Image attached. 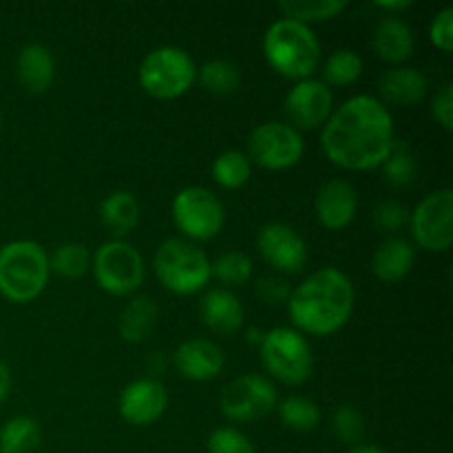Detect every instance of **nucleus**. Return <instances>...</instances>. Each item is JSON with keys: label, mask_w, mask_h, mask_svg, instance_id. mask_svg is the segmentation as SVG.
Returning <instances> with one entry per match:
<instances>
[{"label": "nucleus", "mask_w": 453, "mask_h": 453, "mask_svg": "<svg viewBox=\"0 0 453 453\" xmlns=\"http://www.w3.org/2000/svg\"><path fill=\"white\" fill-rule=\"evenodd\" d=\"M49 268L65 279H80L91 268V255L82 243H62L49 257Z\"/></svg>", "instance_id": "2f4dec72"}, {"label": "nucleus", "mask_w": 453, "mask_h": 453, "mask_svg": "<svg viewBox=\"0 0 453 453\" xmlns=\"http://www.w3.org/2000/svg\"><path fill=\"white\" fill-rule=\"evenodd\" d=\"M363 73V58L352 49H339L327 58L323 65V84L332 87H348L354 84Z\"/></svg>", "instance_id": "c756f323"}, {"label": "nucleus", "mask_w": 453, "mask_h": 453, "mask_svg": "<svg viewBox=\"0 0 453 453\" xmlns=\"http://www.w3.org/2000/svg\"><path fill=\"white\" fill-rule=\"evenodd\" d=\"M166 405L168 392L159 380L137 379L122 389L118 410L128 425L146 427L159 420V416L166 411Z\"/></svg>", "instance_id": "2eb2a0df"}, {"label": "nucleus", "mask_w": 453, "mask_h": 453, "mask_svg": "<svg viewBox=\"0 0 453 453\" xmlns=\"http://www.w3.org/2000/svg\"><path fill=\"white\" fill-rule=\"evenodd\" d=\"M372 47H374L376 56L388 65H403L414 53V34L405 20H401L398 16H388L376 25Z\"/></svg>", "instance_id": "6ab92c4d"}, {"label": "nucleus", "mask_w": 453, "mask_h": 453, "mask_svg": "<svg viewBox=\"0 0 453 453\" xmlns=\"http://www.w3.org/2000/svg\"><path fill=\"white\" fill-rule=\"evenodd\" d=\"M248 341H250V343L261 345V341H264V332H259V334H257V330H250L248 332Z\"/></svg>", "instance_id": "37998d69"}, {"label": "nucleus", "mask_w": 453, "mask_h": 453, "mask_svg": "<svg viewBox=\"0 0 453 453\" xmlns=\"http://www.w3.org/2000/svg\"><path fill=\"white\" fill-rule=\"evenodd\" d=\"M91 270L97 286L113 296H128L144 281V259L140 250L124 239L102 243L91 257Z\"/></svg>", "instance_id": "6e6552de"}, {"label": "nucleus", "mask_w": 453, "mask_h": 453, "mask_svg": "<svg viewBox=\"0 0 453 453\" xmlns=\"http://www.w3.org/2000/svg\"><path fill=\"white\" fill-rule=\"evenodd\" d=\"M252 270H255L252 268V259L246 252L228 250L212 261L211 277H215L217 281L224 283V286L237 288L250 281Z\"/></svg>", "instance_id": "7c9ffc66"}, {"label": "nucleus", "mask_w": 453, "mask_h": 453, "mask_svg": "<svg viewBox=\"0 0 453 453\" xmlns=\"http://www.w3.org/2000/svg\"><path fill=\"white\" fill-rule=\"evenodd\" d=\"M348 453H388V451L380 449V447H376V445H357V447H352Z\"/></svg>", "instance_id": "79ce46f5"}, {"label": "nucleus", "mask_w": 453, "mask_h": 453, "mask_svg": "<svg viewBox=\"0 0 453 453\" xmlns=\"http://www.w3.org/2000/svg\"><path fill=\"white\" fill-rule=\"evenodd\" d=\"M279 418L292 432H312L321 423V410L305 396H288L279 403Z\"/></svg>", "instance_id": "c85d7f7f"}, {"label": "nucleus", "mask_w": 453, "mask_h": 453, "mask_svg": "<svg viewBox=\"0 0 453 453\" xmlns=\"http://www.w3.org/2000/svg\"><path fill=\"white\" fill-rule=\"evenodd\" d=\"M157 305L149 296H135L122 310L118 321V332L127 343H142L153 332L157 323Z\"/></svg>", "instance_id": "b1692460"}, {"label": "nucleus", "mask_w": 453, "mask_h": 453, "mask_svg": "<svg viewBox=\"0 0 453 453\" xmlns=\"http://www.w3.org/2000/svg\"><path fill=\"white\" fill-rule=\"evenodd\" d=\"M221 414L233 423H252L277 407V389L259 374H243L226 385L219 398Z\"/></svg>", "instance_id": "f8f14e48"}, {"label": "nucleus", "mask_w": 453, "mask_h": 453, "mask_svg": "<svg viewBox=\"0 0 453 453\" xmlns=\"http://www.w3.org/2000/svg\"><path fill=\"white\" fill-rule=\"evenodd\" d=\"M199 317L208 330L221 336H230L242 330L246 312H243L242 301L233 292L226 290V288H212L202 296Z\"/></svg>", "instance_id": "a211bd4d"}, {"label": "nucleus", "mask_w": 453, "mask_h": 453, "mask_svg": "<svg viewBox=\"0 0 453 453\" xmlns=\"http://www.w3.org/2000/svg\"><path fill=\"white\" fill-rule=\"evenodd\" d=\"M429 40L436 49L442 53L453 51V9L445 7L434 16L432 25H429Z\"/></svg>", "instance_id": "e433bc0d"}, {"label": "nucleus", "mask_w": 453, "mask_h": 453, "mask_svg": "<svg viewBox=\"0 0 453 453\" xmlns=\"http://www.w3.org/2000/svg\"><path fill=\"white\" fill-rule=\"evenodd\" d=\"M255 292L264 303L281 305V303H288L292 288L288 286L286 279L281 277H261L259 281H257Z\"/></svg>", "instance_id": "4c0bfd02"}, {"label": "nucleus", "mask_w": 453, "mask_h": 453, "mask_svg": "<svg viewBox=\"0 0 453 453\" xmlns=\"http://www.w3.org/2000/svg\"><path fill=\"white\" fill-rule=\"evenodd\" d=\"M252 175L250 159L242 150H224L212 162V180L226 190H237L248 184Z\"/></svg>", "instance_id": "cd10ccee"}, {"label": "nucleus", "mask_w": 453, "mask_h": 453, "mask_svg": "<svg viewBox=\"0 0 453 453\" xmlns=\"http://www.w3.org/2000/svg\"><path fill=\"white\" fill-rule=\"evenodd\" d=\"M411 4H414L411 0H392V3L380 0V3H376V7L383 9V12H403V9H410Z\"/></svg>", "instance_id": "a19ab883"}, {"label": "nucleus", "mask_w": 453, "mask_h": 453, "mask_svg": "<svg viewBox=\"0 0 453 453\" xmlns=\"http://www.w3.org/2000/svg\"><path fill=\"white\" fill-rule=\"evenodd\" d=\"M197 80L208 93L224 97L237 91L242 84V71L234 62L215 58V60H208L202 69H197Z\"/></svg>", "instance_id": "a878e982"}, {"label": "nucleus", "mask_w": 453, "mask_h": 453, "mask_svg": "<svg viewBox=\"0 0 453 453\" xmlns=\"http://www.w3.org/2000/svg\"><path fill=\"white\" fill-rule=\"evenodd\" d=\"M264 56L279 75L301 82L317 71L321 44L308 25L281 18L264 34Z\"/></svg>", "instance_id": "7ed1b4c3"}, {"label": "nucleus", "mask_w": 453, "mask_h": 453, "mask_svg": "<svg viewBox=\"0 0 453 453\" xmlns=\"http://www.w3.org/2000/svg\"><path fill=\"white\" fill-rule=\"evenodd\" d=\"M171 212L181 234L193 242H208V239L217 237L226 224L224 203L203 186L181 188L173 199Z\"/></svg>", "instance_id": "1a4fd4ad"}, {"label": "nucleus", "mask_w": 453, "mask_h": 453, "mask_svg": "<svg viewBox=\"0 0 453 453\" xmlns=\"http://www.w3.org/2000/svg\"><path fill=\"white\" fill-rule=\"evenodd\" d=\"M42 441L35 418L16 416L0 427V453H34Z\"/></svg>", "instance_id": "393cba45"}, {"label": "nucleus", "mask_w": 453, "mask_h": 453, "mask_svg": "<svg viewBox=\"0 0 453 453\" xmlns=\"http://www.w3.org/2000/svg\"><path fill=\"white\" fill-rule=\"evenodd\" d=\"M265 370L286 385H301L312 376L314 358L308 339L295 327H274L261 341Z\"/></svg>", "instance_id": "0eeeda50"}, {"label": "nucleus", "mask_w": 453, "mask_h": 453, "mask_svg": "<svg viewBox=\"0 0 453 453\" xmlns=\"http://www.w3.org/2000/svg\"><path fill=\"white\" fill-rule=\"evenodd\" d=\"M100 221L115 239H122L140 224V203L128 190H115L100 203Z\"/></svg>", "instance_id": "5701e85b"}, {"label": "nucleus", "mask_w": 453, "mask_h": 453, "mask_svg": "<svg viewBox=\"0 0 453 453\" xmlns=\"http://www.w3.org/2000/svg\"><path fill=\"white\" fill-rule=\"evenodd\" d=\"M248 155L265 171H286L303 157V137L290 124H259L248 137Z\"/></svg>", "instance_id": "9d476101"}, {"label": "nucleus", "mask_w": 453, "mask_h": 453, "mask_svg": "<svg viewBox=\"0 0 453 453\" xmlns=\"http://www.w3.org/2000/svg\"><path fill=\"white\" fill-rule=\"evenodd\" d=\"M332 427H334L336 438L345 445H361L365 438V418L354 405H341L332 416Z\"/></svg>", "instance_id": "72a5a7b5"}, {"label": "nucleus", "mask_w": 453, "mask_h": 453, "mask_svg": "<svg viewBox=\"0 0 453 453\" xmlns=\"http://www.w3.org/2000/svg\"><path fill=\"white\" fill-rule=\"evenodd\" d=\"M16 75L22 88L31 96H40L47 91L56 75V62H53L51 51L38 42L25 44L18 53Z\"/></svg>", "instance_id": "aec40b11"}, {"label": "nucleus", "mask_w": 453, "mask_h": 453, "mask_svg": "<svg viewBox=\"0 0 453 453\" xmlns=\"http://www.w3.org/2000/svg\"><path fill=\"white\" fill-rule=\"evenodd\" d=\"M279 9L288 20L310 27V22H326L343 13L348 3L345 0H290V3H279Z\"/></svg>", "instance_id": "bb28decb"}, {"label": "nucleus", "mask_w": 453, "mask_h": 453, "mask_svg": "<svg viewBox=\"0 0 453 453\" xmlns=\"http://www.w3.org/2000/svg\"><path fill=\"white\" fill-rule=\"evenodd\" d=\"M9 392H12V372H9L7 363L0 361V405L7 401Z\"/></svg>", "instance_id": "ea45409f"}, {"label": "nucleus", "mask_w": 453, "mask_h": 453, "mask_svg": "<svg viewBox=\"0 0 453 453\" xmlns=\"http://www.w3.org/2000/svg\"><path fill=\"white\" fill-rule=\"evenodd\" d=\"M175 370L184 379L195 380V383H203V380H212L219 376L224 370V352L219 345H215L208 339H188L177 348L175 352Z\"/></svg>", "instance_id": "f3484780"}, {"label": "nucleus", "mask_w": 453, "mask_h": 453, "mask_svg": "<svg viewBox=\"0 0 453 453\" xmlns=\"http://www.w3.org/2000/svg\"><path fill=\"white\" fill-rule=\"evenodd\" d=\"M208 453H255V447L239 429L219 427L208 438Z\"/></svg>", "instance_id": "f704fd0d"}, {"label": "nucleus", "mask_w": 453, "mask_h": 453, "mask_svg": "<svg viewBox=\"0 0 453 453\" xmlns=\"http://www.w3.org/2000/svg\"><path fill=\"white\" fill-rule=\"evenodd\" d=\"M317 219L327 230H343L354 221L358 211V195L345 180H330L319 188L314 199Z\"/></svg>", "instance_id": "dca6fc26"}, {"label": "nucleus", "mask_w": 453, "mask_h": 453, "mask_svg": "<svg viewBox=\"0 0 453 453\" xmlns=\"http://www.w3.org/2000/svg\"><path fill=\"white\" fill-rule=\"evenodd\" d=\"M155 274L173 295H195L211 281V259L188 239L173 237L155 252Z\"/></svg>", "instance_id": "39448f33"}, {"label": "nucleus", "mask_w": 453, "mask_h": 453, "mask_svg": "<svg viewBox=\"0 0 453 453\" xmlns=\"http://www.w3.org/2000/svg\"><path fill=\"white\" fill-rule=\"evenodd\" d=\"M374 224L376 228L385 230V233H396V230H401L403 226L410 224V211H407L401 202L388 199V202L376 206Z\"/></svg>", "instance_id": "c9c22d12"}, {"label": "nucleus", "mask_w": 453, "mask_h": 453, "mask_svg": "<svg viewBox=\"0 0 453 453\" xmlns=\"http://www.w3.org/2000/svg\"><path fill=\"white\" fill-rule=\"evenodd\" d=\"M137 80L155 100H175L190 91L197 80V66L184 49L159 47L142 60Z\"/></svg>", "instance_id": "423d86ee"}, {"label": "nucleus", "mask_w": 453, "mask_h": 453, "mask_svg": "<svg viewBox=\"0 0 453 453\" xmlns=\"http://www.w3.org/2000/svg\"><path fill=\"white\" fill-rule=\"evenodd\" d=\"M0 124H3V118H0Z\"/></svg>", "instance_id": "c03bdc74"}, {"label": "nucleus", "mask_w": 453, "mask_h": 453, "mask_svg": "<svg viewBox=\"0 0 453 453\" xmlns=\"http://www.w3.org/2000/svg\"><path fill=\"white\" fill-rule=\"evenodd\" d=\"M410 228L416 246L427 252H447L453 242V190L442 188L427 195L414 212Z\"/></svg>", "instance_id": "9b49d317"}, {"label": "nucleus", "mask_w": 453, "mask_h": 453, "mask_svg": "<svg viewBox=\"0 0 453 453\" xmlns=\"http://www.w3.org/2000/svg\"><path fill=\"white\" fill-rule=\"evenodd\" d=\"M283 109H286L292 128L312 131V128L323 127L327 122V118L334 111V97H332L327 84H323L321 80L308 78L296 82L288 91Z\"/></svg>", "instance_id": "4468645a"}, {"label": "nucleus", "mask_w": 453, "mask_h": 453, "mask_svg": "<svg viewBox=\"0 0 453 453\" xmlns=\"http://www.w3.org/2000/svg\"><path fill=\"white\" fill-rule=\"evenodd\" d=\"M414 261L416 250L407 239L389 237L376 248L374 257H372V270L379 281L392 286V283L403 281L411 273Z\"/></svg>", "instance_id": "4be33fe9"}, {"label": "nucleus", "mask_w": 453, "mask_h": 453, "mask_svg": "<svg viewBox=\"0 0 453 453\" xmlns=\"http://www.w3.org/2000/svg\"><path fill=\"white\" fill-rule=\"evenodd\" d=\"M394 119L388 106L372 96H354L332 111L323 124L321 149L345 171H374L392 150Z\"/></svg>", "instance_id": "f257e3e1"}, {"label": "nucleus", "mask_w": 453, "mask_h": 453, "mask_svg": "<svg viewBox=\"0 0 453 453\" xmlns=\"http://www.w3.org/2000/svg\"><path fill=\"white\" fill-rule=\"evenodd\" d=\"M49 257L29 239L9 242L0 248V295L12 303L38 299L49 281Z\"/></svg>", "instance_id": "20e7f679"}, {"label": "nucleus", "mask_w": 453, "mask_h": 453, "mask_svg": "<svg viewBox=\"0 0 453 453\" xmlns=\"http://www.w3.org/2000/svg\"><path fill=\"white\" fill-rule=\"evenodd\" d=\"M354 286L339 268H321L301 281L288 299V314L296 332L330 336L348 326L354 312Z\"/></svg>", "instance_id": "f03ea898"}, {"label": "nucleus", "mask_w": 453, "mask_h": 453, "mask_svg": "<svg viewBox=\"0 0 453 453\" xmlns=\"http://www.w3.org/2000/svg\"><path fill=\"white\" fill-rule=\"evenodd\" d=\"M257 250L265 264L283 274H296L308 264V246L288 224H265L257 234Z\"/></svg>", "instance_id": "ddd939ff"}, {"label": "nucleus", "mask_w": 453, "mask_h": 453, "mask_svg": "<svg viewBox=\"0 0 453 453\" xmlns=\"http://www.w3.org/2000/svg\"><path fill=\"white\" fill-rule=\"evenodd\" d=\"M429 82L423 71L410 66H392L379 80V91L385 102L396 106H414L427 96Z\"/></svg>", "instance_id": "412c9836"}, {"label": "nucleus", "mask_w": 453, "mask_h": 453, "mask_svg": "<svg viewBox=\"0 0 453 453\" xmlns=\"http://www.w3.org/2000/svg\"><path fill=\"white\" fill-rule=\"evenodd\" d=\"M385 180L392 186L401 188V186H410L416 175V157L410 150V146L403 140L394 142L392 150H389L388 159L383 162Z\"/></svg>", "instance_id": "473e14b6"}, {"label": "nucleus", "mask_w": 453, "mask_h": 453, "mask_svg": "<svg viewBox=\"0 0 453 453\" xmlns=\"http://www.w3.org/2000/svg\"><path fill=\"white\" fill-rule=\"evenodd\" d=\"M432 113L447 133L453 131V84L445 82L432 100Z\"/></svg>", "instance_id": "58836bf2"}]
</instances>
